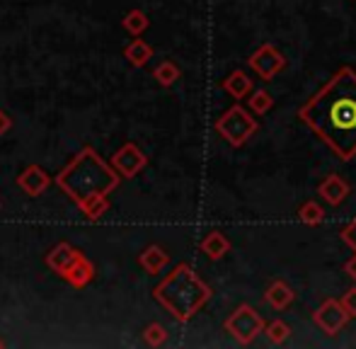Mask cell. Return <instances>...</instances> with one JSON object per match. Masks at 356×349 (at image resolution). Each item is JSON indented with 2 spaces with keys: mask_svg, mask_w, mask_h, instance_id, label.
Listing matches in <instances>:
<instances>
[{
  "mask_svg": "<svg viewBox=\"0 0 356 349\" xmlns=\"http://www.w3.org/2000/svg\"><path fill=\"white\" fill-rule=\"evenodd\" d=\"M298 119L339 158H356V71L339 68L303 107Z\"/></svg>",
  "mask_w": 356,
  "mask_h": 349,
  "instance_id": "obj_1",
  "label": "cell"
},
{
  "mask_svg": "<svg viewBox=\"0 0 356 349\" xmlns=\"http://www.w3.org/2000/svg\"><path fill=\"white\" fill-rule=\"evenodd\" d=\"M153 298L177 323H187L209 303L211 286L202 282L199 274L187 262H182L172 267V272L153 289Z\"/></svg>",
  "mask_w": 356,
  "mask_h": 349,
  "instance_id": "obj_2",
  "label": "cell"
},
{
  "mask_svg": "<svg viewBox=\"0 0 356 349\" xmlns=\"http://www.w3.org/2000/svg\"><path fill=\"white\" fill-rule=\"evenodd\" d=\"M119 179L122 177L117 174V170H114L112 165H107V163L95 153V148L85 146L83 151L54 177V182L78 204L88 197H95V194L107 197L112 189H117Z\"/></svg>",
  "mask_w": 356,
  "mask_h": 349,
  "instance_id": "obj_3",
  "label": "cell"
},
{
  "mask_svg": "<svg viewBox=\"0 0 356 349\" xmlns=\"http://www.w3.org/2000/svg\"><path fill=\"white\" fill-rule=\"evenodd\" d=\"M257 119H252V114L245 112V107H240V104H233L228 112H223L216 119V131L233 148L245 146V141H250L257 133Z\"/></svg>",
  "mask_w": 356,
  "mask_h": 349,
  "instance_id": "obj_4",
  "label": "cell"
},
{
  "mask_svg": "<svg viewBox=\"0 0 356 349\" xmlns=\"http://www.w3.org/2000/svg\"><path fill=\"white\" fill-rule=\"evenodd\" d=\"M225 332H230L233 340L240 342V345H252L264 332V318L252 306L245 303V306H238L230 313V318L225 320Z\"/></svg>",
  "mask_w": 356,
  "mask_h": 349,
  "instance_id": "obj_5",
  "label": "cell"
},
{
  "mask_svg": "<svg viewBox=\"0 0 356 349\" xmlns=\"http://www.w3.org/2000/svg\"><path fill=\"white\" fill-rule=\"evenodd\" d=\"M349 320H352V318L347 316V311H344L342 303H339L337 298H327V301L313 313V323L330 337L339 335V332L347 327Z\"/></svg>",
  "mask_w": 356,
  "mask_h": 349,
  "instance_id": "obj_6",
  "label": "cell"
},
{
  "mask_svg": "<svg viewBox=\"0 0 356 349\" xmlns=\"http://www.w3.org/2000/svg\"><path fill=\"white\" fill-rule=\"evenodd\" d=\"M248 63L262 81H272L277 73H282L286 68L284 54H279V49L272 47V44H262V47L248 58Z\"/></svg>",
  "mask_w": 356,
  "mask_h": 349,
  "instance_id": "obj_7",
  "label": "cell"
},
{
  "mask_svg": "<svg viewBox=\"0 0 356 349\" xmlns=\"http://www.w3.org/2000/svg\"><path fill=\"white\" fill-rule=\"evenodd\" d=\"M145 163H148V158L143 156V151L136 146V143H124V146L112 156V163H109V165L117 170L119 177L129 179V177H136V174L145 168Z\"/></svg>",
  "mask_w": 356,
  "mask_h": 349,
  "instance_id": "obj_8",
  "label": "cell"
},
{
  "mask_svg": "<svg viewBox=\"0 0 356 349\" xmlns=\"http://www.w3.org/2000/svg\"><path fill=\"white\" fill-rule=\"evenodd\" d=\"M80 257H85V255L80 250H75L71 243H58V245L47 255V264H49V269H54V272L63 277Z\"/></svg>",
  "mask_w": 356,
  "mask_h": 349,
  "instance_id": "obj_9",
  "label": "cell"
},
{
  "mask_svg": "<svg viewBox=\"0 0 356 349\" xmlns=\"http://www.w3.org/2000/svg\"><path fill=\"white\" fill-rule=\"evenodd\" d=\"M49 184H51V177H49V172L39 165H29L27 170L17 177V187L22 189L27 197H39Z\"/></svg>",
  "mask_w": 356,
  "mask_h": 349,
  "instance_id": "obj_10",
  "label": "cell"
},
{
  "mask_svg": "<svg viewBox=\"0 0 356 349\" xmlns=\"http://www.w3.org/2000/svg\"><path fill=\"white\" fill-rule=\"evenodd\" d=\"M318 194L330 204V206H339V204L349 197V184L344 182L339 174H327V177L320 182Z\"/></svg>",
  "mask_w": 356,
  "mask_h": 349,
  "instance_id": "obj_11",
  "label": "cell"
},
{
  "mask_svg": "<svg viewBox=\"0 0 356 349\" xmlns=\"http://www.w3.org/2000/svg\"><path fill=\"white\" fill-rule=\"evenodd\" d=\"M264 298H267V303L274 308V311H286V308L293 303L296 293H293V289H291L289 284L284 282V279H277V282L269 284Z\"/></svg>",
  "mask_w": 356,
  "mask_h": 349,
  "instance_id": "obj_12",
  "label": "cell"
},
{
  "mask_svg": "<svg viewBox=\"0 0 356 349\" xmlns=\"http://www.w3.org/2000/svg\"><path fill=\"white\" fill-rule=\"evenodd\" d=\"M138 262H141V267L148 274H160L170 264V255L160 245H148L141 255H138Z\"/></svg>",
  "mask_w": 356,
  "mask_h": 349,
  "instance_id": "obj_13",
  "label": "cell"
},
{
  "mask_svg": "<svg viewBox=\"0 0 356 349\" xmlns=\"http://www.w3.org/2000/svg\"><path fill=\"white\" fill-rule=\"evenodd\" d=\"M199 247H202V252L209 257V260H220V257H225L230 252V241L223 236V233L211 231L209 236H204V241Z\"/></svg>",
  "mask_w": 356,
  "mask_h": 349,
  "instance_id": "obj_14",
  "label": "cell"
},
{
  "mask_svg": "<svg viewBox=\"0 0 356 349\" xmlns=\"http://www.w3.org/2000/svg\"><path fill=\"white\" fill-rule=\"evenodd\" d=\"M223 90L230 95V97H235V99H245L250 92L254 90L252 86V81L248 78V73L245 71H233L228 78L223 81Z\"/></svg>",
  "mask_w": 356,
  "mask_h": 349,
  "instance_id": "obj_15",
  "label": "cell"
},
{
  "mask_svg": "<svg viewBox=\"0 0 356 349\" xmlns=\"http://www.w3.org/2000/svg\"><path fill=\"white\" fill-rule=\"evenodd\" d=\"M63 279H66V282L75 289H85L95 279V267L85 260V257H80V260L75 262L66 274H63Z\"/></svg>",
  "mask_w": 356,
  "mask_h": 349,
  "instance_id": "obj_16",
  "label": "cell"
},
{
  "mask_svg": "<svg viewBox=\"0 0 356 349\" xmlns=\"http://www.w3.org/2000/svg\"><path fill=\"white\" fill-rule=\"evenodd\" d=\"M78 206H80V211L85 213L88 221H97V218H102L104 213L109 211V202H107V197H102V194H95V197L83 199V202H78Z\"/></svg>",
  "mask_w": 356,
  "mask_h": 349,
  "instance_id": "obj_17",
  "label": "cell"
},
{
  "mask_svg": "<svg viewBox=\"0 0 356 349\" xmlns=\"http://www.w3.org/2000/svg\"><path fill=\"white\" fill-rule=\"evenodd\" d=\"M124 56H127V61L131 63V66L141 68L150 61V56H153V47H150L148 42L136 39V42H131L127 49H124Z\"/></svg>",
  "mask_w": 356,
  "mask_h": 349,
  "instance_id": "obj_18",
  "label": "cell"
},
{
  "mask_svg": "<svg viewBox=\"0 0 356 349\" xmlns=\"http://www.w3.org/2000/svg\"><path fill=\"white\" fill-rule=\"evenodd\" d=\"M124 29H127L129 34H134V37H141V34L148 29L150 19L148 15L143 13V10H131V13L124 15Z\"/></svg>",
  "mask_w": 356,
  "mask_h": 349,
  "instance_id": "obj_19",
  "label": "cell"
},
{
  "mask_svg": "<svg viewBox=\"0 0 356 349\" xmlns=\"http://www.w3.org/2000/svg\"><path fill=\"white\" fill-rule=\"evenodd\" d=\"M298 221L305 223V226H320L325 221V211L318 202H305L303 206L298 209Z\"/></svg>",
  "mask_w": 356,
  "mask_h": 349,
  "instance_id": "obj_20",
  "label": "cell"
},
{
  "mask_svg": "<svg viewBox=\"0 0 356 349\" xmlns=\"http://www.w3.org/2000/svg\"><path fill=\"white\" fill-rule=\"evenodd\" d=\"M248 102H250V109H252L254 114H267L269 109L274 107V97L267 92L264 88H259V90H252V92L248 95Z\"/></svg>",
  "mask_w": 356,
  "mask_h": 349,
  "instance_id": "obj_21",
  "label": "cell"
},
{
  "mask_svg": "<svg viewBox=\"0 0 356 349\" xmlns=\"http://www.w3.org/2000/svg\"><path fill=\"white\" fill-rule=\"evenodd\" d=\"M153 78L160 83L163 88H170L172 83H177L179 81V68H177V63H172V61H163L158 68L153 71Z\"/></svg>",
  "mask_w": 356,
  "mask_h": 349,
  "instance_id": "obj_22",
  "label": "cell"
},
{
  "mask_svg": "<svg viewBox=\"0 0 356 349\" xmlns=\"http://www.w3.org/2000/svg\"><path fill=\"white\" fill-rule=\"evenodd\" d=\"M264 332H267V337L274 342V345H284L286 340H289L291 335V327L286 325L284 320H272L264 325Z\"/></svg>",
  "mask_w": 356,
  "mask_h": 349,
  "instance_id": "obj_23",
  "label": "cell"
},
{
  "mask_svg": "<svg viewBox=\"0 0 356 349\" xmlns=\"http://www.w3.org/2000/svg\"><path fill=\"white\" fill-rule=\"evenodd\" d=\"M143 340H145V345H150V347H160L168 342V330H165L160 323H150L143 330Z\"/></svg>",
  "mask_w": 356,
  "mask_h": 349,
  "instance_id": "obj_24",
  "label": "cell"
},
{
  "mask_svg": "<svg viewBox=\"0 0 356 349\" xmlns=\"http://www.w3.org/2000/svg\"><path fill=\"white\" fill-rule=\"evenodd\" d=\"M342 308L347 311V316L349 318H356V286H352V289H347L344 291V296H342Z\"/></svg>",
  "mask_w": 356,
  "mask_h": 349,
  "instance_id": "obj_25",
  "label": "cell"
},
{
  "mask_svg": "<svg viewBox=\"0 0 356 349\" xmlns=\"http://www.w3.org/2000/svg\"><path fill=\"white\" fill-rule=\"evenodd\" d=\"M339 236H342V243H347V245L356 252V218L349 223V226L342 228V233H339Z\"/></svg>",
  "mask_w": 356,
  "mask_h": 349,
  "instance_id": "obj_26",
  "label": "cell"
},
{
  "mask_svg": "<svg viewBox=\"0 0 356 349\" xmlns=\"http://www.w3.org/2000/svg\"><path fill=\"white\" fill-rule=\"evenodd\" d=\"M10 127H13V119H10L3 109H0V136H3L5 131H10Z\"/></svg>",
  "mask_w": 356,
  "mask_h": 349,
  "instance_id": "obj_27",
  "label": "cell"
},
{
  "mask_svg": "<svg viewBox=\"0 0 356 349\" xmlns=\"http://www.w3.org/2000/svg\"><path fill=\"white\" fill-rule=\"evenodd\" d=\"M344 274H349V279L356 282V255L352 257V260H347V264H344Z\"/></svg>",
  "mask_w": 356,
  "mask_h": 349,
  "instance_id": "obj_28",
  "label": "cell"
},
{
  "mask_svg": "<svg viewBox=\"0 0 356 349\" xmlns=\"http://www.w3.org/2000/svg\"><path fill=\"white\" fill-rule=\"evenodd\" d=\"M0 347H3V340H0Z\"/></svg>",
  "mask_w": 356,
  "mask_h": 349,
  "instance_id": "obj_29",
  "label": "cell"
}]
</instances>
